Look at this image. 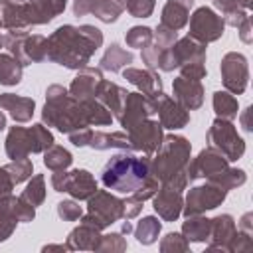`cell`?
Returning a JSON list of instances; mask_svg holds the SVG:
<instances>
[{
    "label": "cell",
    "mask_w": 253,
    "mask_h": 253,
    "mask_svg": "<svg viewBox=\"0 0 253 253\" xmlns=\"http://www.w3.org/2000/svg\"><path fill=\"white\" fill-rule=\"evenodd\" d=\"M103 45V32L91 24H63L47 38L45 57L61 67L79 71Z\"/></svg>",
    "instance_id": "cell-1"
},
{
    "label": "cell",
    "mask_w": 253,
    "mask_h": 253,
    "mask_svg": "<svg viewBox=\"0 0 253 253\" xmlns=\"http://www.w3.org/2000/svg\"><path fill=\"white\" fill-rule=\"evenodd\" d=\"M192 158V144L182 134H166L150 158V172L158 184L178 192L188 186V164Z\"/></svg>",
    "instance_id": "cell-2"
},
{
    "label": "cell",
    "mask_w": 253,
    "mask_h": 253,
    "mask_svg": "<svg viewBox=\"0 0 253 253\" xmlns=\"http://www.w3.org/2000/svg\"><path fill=\"white\" fill-rule=\"evenodd\" d=\"M150 176V154L136 158L128 150L115 154L101 170L103 186L119 194H134Z\"/></svg>",
    "instance_id": "cell-3"
},
{
    "label": "cell",
    "mask_w": 253,
    "mask_h": 253,
    "mask_svg": "<svg viewBox=\"0 0 253 253\" xmlns=\"http://www.w3.org/2000/svg\"><path fill=\"white\" fill-rule=\"evenodd\" d=\"M42 121L63 134L89 126L81 101L73 99L67 87L59 83H53L45 89V105L42 109Z\"/></svg>",
    "instance_id": "cell-4"
},
{
    "label": "cell",
    "mask_w": 253,
    "mask_h": 253,
    "mask_svg": "<svg viewBox=\"0 0 253 253\" xmlns=\"http://www.w3.org/2000/svg\"><path fill=\"white\" fill-rule=\"evenodd\" d=\"M125 202L117 198L115 194L107 190H97L89 200H87V213L81 215V223L93 225L99 231L107 229L109 225L125 219Z\"/></svg>",
    "instance_id": "cell-5"
},
{
    "label": "cell",
    "mask_w": 253,
    "mask_h": 253,
    "mask_svg": "<svg viewBox=\"0 0 253 253\" xmlns=\"http://www.w3.org/2000/svg\"><path fill=\"white\" fill-rule=\"evenodd\" d=\"M2 47H6L22 65H32L45 59L47 38L30 34L28 30H8L2 36Z\"/></svg>",
    "instance_id": "cell-6"
},
{
    "label": "cell",
    "mask_w": 253,
    "mask_h": 253,
    "mask_svg": "<svg viewBox=\"0 0 253 253\" xmlns=\"http://www.w3.org/2000/svg\"><path fill=\"white\" fill-rule=\"evenodd\" d=\"M188 63H206V43H202L190 36H184V38L176 40L174 45L162 53L156 69L170 73Z\"/></svg>",
    "instance_id": "cell-7"
},
{
    "label": "cell",
    "mask_w": 253,
    "mask_h": 253,
    "mask_svg": "<svg viewBox=\"0 0 253 253\" xmlns=\"http://www.w3.org/2000/svg\"><path fill=\"white\" fill-rule=\"evenodd\" d=\"M208 142L215 150H219L229 162H235L245 152V140L237 132L235 125L227 119H215L208 128Z\"/></svg>",
    "instance_id": "cell-8"
},
{
    "label": "cell",
    "mask_w": 253,
    "mask_h": 253,
    "mask_svg": "<svg viewBox=\"0 0 253 253\" xmlns=\"http://www.w3.org/2000/svg\"><path fill=\"white\" fill-rule=\"evenodd\" d=\"M51 188L55 192H67L73 200H89L99 188L93 174L85 168H75L71 172L57 170L51 174Z\"/></svg>",
    "instance_id": "cell-9"
},
{
    "label": "cell",
    "mask_w": 253,
    "mask_h": 253,
    "mask_svg": "<svg viewBox=\"0 0 253 253\" xmlns=\"http://www.w3.org/2000/svg\"><path fill=\"white\" fill-rule=\"evenodd\" d=\"M225 198H227V190L206 180V184H200V186H194L188 190V194L184 198L182 213H184V217L206 213V211L221 206L225 202Z\"/></svg>",
    "instance_id": "cell-10"
},
{
    "label": "cell",
    "mask_w": 253,
    "mask_h": 253,
    "mask_svg": "<svg viewBox=\"0 0 253 253\" xmlns=\"http://www.w3.org/2000/svg\"><path fill=\"white\" fill-rule=\"evenodd\" d=\"M36 217V208L24 202L20 196H2L0 198V243L6 241L18 223H28Z\"/></svg>",
    "instance_id": "cell-11"
},
{
    "label": "cell",
    "mask_w": 253,
    "mask_h": 253,
    "mask_svg": "<svg viewBox=\"0 0 253 253\" xmlns=\"http://www.w3.org/2000/svg\"><path fill=\"white\" fill-rule=\"evenodd\" d=\"M190 20V32L188 36L202 42V43H211V42H217L221 36H223V30H225V24H223V18L213 12L211 8L208 6H200L194 10V14L188 18Z\"/></svg>",
    "instance_id": "cell-12"
},
{
    "label": "cell",
    "mask_w": 253,
    "mask_h": 253,
    "mask_svg": "<svg viewBox=\"0 0 253 253\" xmlns=\"http://www.w3.org/2000/svg\"><path fill=\"white\" fill-rule=\"evenodd\" d=\"M221 83L225 87V91H229L231 95H241L247 89L249 83V63L247 57L239 51H229L221 57Z\"/></svg>",
    "instance_id": "cell-13"
},
{
    "label": "cell",
    "mask_w": 253,
    "mask_h": 253,
    "mask_svg": "<svg viewBox=\"0 0 253 253\" xmlns=\"http://www.w3.org/2000/svg\"><path fill=\"white\" fill-rule=\"evenodd\" d=\"M156 113V103L152 97L140 93V91H128L126 97H125V103H123V109H121V115L117 117L121 126L128 132L132 126H136L138 123L150 119L152 115Z\"/></svg>",
    "instance_id": "cell-14"
},
{
    "label": "cell",
    "mask_w": 253,
    "mask_h": 253,
    "mask_svg": "<svg viewBox=\"0 0 253 253\" xmlns=\"http://www.w3.org/2000/svg\"><path fill=\"white\" fill-rule=\"evenodd\" d=\"M162 125L158 121H152V119H146L142 123H138L136 126H132L128 130V140H130V146L132 150H138L142 154H154L164 138V132H162Z\"/></svg>",
    "instance_id": "cell-15"
},
{
    "label": "cell",
    "mask_w": 253,
    "mask_h": 253,
    "mask_svg": "<svg viewBox=\"0 0 253 253\" xmlns=\"http://www.w3.org/2000/svg\"><path fill=\"white\" fill-rule=\"evenodd\" d=\"M154 103H156L158 123L162 125V128L178 130V128H184L190 123V111L186 107H182L176 99L166 95L164 91L154 97Z\"/></svg>",
    "instance_id": "cell-16"
},
{
    "label": "cell",
    "mask_w": 253,
    "mask_h": 253,
    "mask_svg": "<svg viewBox=\"0 0 253 253\" xmlns=\"http://www.w3.org/2000/svg\"><path fill=\"white\" fill-rule=\"evenodd\" d=\"M229 166V160L219 152L215 150L213 146H208L204 150H200V154L190 160L188 164V180H196V178H210L221 170H225Z\"/></svg>",
    "instance_id": "cell-17"
},
{
    "label": "cell",
    "mask_w": 253,
    "mask_h": 253,
    "mask_svg": "<svg viewBox=\"0 0 253 253\" xmlns=\"http://www.w3.org/2000/svg\"><path fill=\"white\" fill-rule=\"evenodd\" d=\"M67 6V0H26L24 2V12L30 30L34 26H43L49 24L53 18L63 14Z\"/></svg>",
    "instance_id": "cell-18"
},
{
    "label": "cell",
    "mask_w": 253,
    "mask_h": 253,
    "mask_svg": "<svg viewBox=\"0 0 253 253\" xmlns=\"http://www.w3.org/2000/svg\"><path fill=\"white\" fill-rule=\"evenodd\" d=\"M182 206H184L182 192L174 188L160 184L156 194L152 196V208L162 221H176L182 215Z\"/></svg>",
    "instance_id": "cell-19"
},
{
    "label": "cell",
    "mask_w": 253,
    "mask_h": 253,
    "mask_svg": "<svg viewBox=\"0 0 253 253\" xmlns=\"http://www.w3.org/2000/svg\"><path fill=\"white\" fill-rule=\"evenodd\" d=\"M237 225L233 215L229 213H219L210 219V237H208V251H225L227 253V243L235 235Z\"/></svg>",
    "instance_id": "cell-20"
},
{
    "label": "cell",
    "mask_w": 253,
    "mask_h": 253,
    "mask_svg": "<svg viewBox=\"0 0 253 253\" xmlns=\"http://www.w3.org/2000/svg\"><path fill=\"white\" fill-rule=\"evenodd\" d=\"M172 91H174V99L186 107L188 111H196L204 105V85L200 81H194V79H186L182 75H178L174 81H172Z\"/></svg>",
    "instance_id": "cell-21"
},
{
    "label": "cell",
    "mask_w": 253,
    "mask_h": 253,
    "mask_svg": "<svg viewBox=\"0 0 253 253\" xmlns=\"http://www.w3.org/2000/svg\"><path fill=\"white\" fill-rule=\"evenodd\" d=\"M103 79V73L99 67H81L77 71V75L73 77L71 85L67 87L69 95L77 101H85V99H93L95 97V89L99 85V81Z\"/></svg>",
    "instance_id": "cell-22"
},
{
    "label": "cell",
    "mask_w": 253,
    "mask_h": 253,
    "mask_svg": "<svg viewBox=\"0 0 253 253\" xmlns=\"http://www.w3.org/2000/svg\"><path fill=\"white\" fill-rule=\"evenodd\" d=\"M123 77L134 85L140 93L148 95V97H156L162 93V79L154 69H136V67H125L123 69Z\"/></svg>",
    "instance_id": "cell-23"
},
{
    "label": "cell",
    "mask_w": 253,
    "mask_h": 253,
    "mask_svg": "<svg viewBox=\"0 0 253 253\" xmlns=\"http://www.w3.org/2000/svg\"><path fill=\"white\" fill-rule=\"evenodd\" d=\"M0 109L8 111L16 123H30L36 111V101L16 93H0Z\"/></svg>",
    "instance_id": "cell-24"
},
{
    "label": "cell",
    "mask_w": 253,
    "mask_h": 253,
    "mask_svg": "<svg viewBox=\"0 0 253 253\" xmlns=\"http://www.w3.org/2000/svg\"><path fill=\"white\" fill-rule=\"evenodd\" d=\"M194 6V0H166L160 16V24L178 32L188 24L190 8Z\"/></svg>",
    "instance_id": "cell-25"
},
{
    "label": "cell",
    "mask_w": 253,
    "mask_h": 253,
    "mask_svg": "<svg viewBox=\"0 0 253 253\" xmlns=\"http://www.w3.org/2000/svg\"><path fill=\"white\" fill-rule=\"evenodd\" d=\"M126 89L119 87L117 83L113 81H107V79H101L97 89H95V99L99 103H103L113 117H119L121 115V109H123V103H125V97H126Z\"/></svg>",
    "instance_id": "cell-26"
},
{
    "label": "cell",
    "mask_w": 253,
    "mask_h": 253,
    "mask_svg": "<svg viewBox=\"0 0 253 253\" xmlns=\"http://www.w3.org/2000/svg\"><path fill=\"white\" fill-rule=\"evenodd\" d=\"M101 239V231L93 225L87 223H79L77 227H73L67 235V249L69 251H95L97 243Z\"/></svg>",
    "instance_id": "cell-27"
},
{
    "label": "cell",
    "mask_w": 253,
    "mask_h": 253,
    "mask_svg": "<svg viewBox=\"0 0 253 253\" xmlns=\"http://www.w3.org/2000/svg\"><path fill=\"white\" fill-rule=\"evenodd\" d=\"M4 150L10 160L26 158L32 154V144H30V130L24 126H10L6 140H4Z\"/></svg>",
    "instance_id": "cell-28"
},
{
    "label": "cell",
    "mask_w": 253,
    "mask_h": 253,
    "mask_svg": "<svg viewBox=\"0 0 253 253\" xmlns=\"http://www.w3.org/2000/svg\"><path fill=\"white\" fill-rule=\"evenodd\" d=\"M0 24L6 30H28V20L24 12V2H12V0H0Z\"/></svg>",
    "instance_id": "cell-29"
},
{
    "label": "cell",
    "mask_w": 253,
    "mask_h": 253,
    "mask_svg": "<svg viewBox=\"0 0 253 253\" xmlns=\"http://www.w3.org/2000/svg\"><path fill=\"white\" fill-rule=\"evenodd\" d=\"M128 63H132V51L121 47L119 43H111L99 61V69L117 73V71H123Z\"/></svg>",
    "instance_id": "cell-30"
},
{
    "label": "cell",
    "mask_w": 253,
    "mask_h": 253,
    "mask_svg": "<svg viewBox=\"0 0 253 253\" xmlns=\"http://www.w3.org/2000/svg\"><path fill=\"white\" fill-rule=\"evenodd\" d=\"M95 150H109V148H119V150H132L128 134L125 132H101V130H93L89 144Z\"/></svg>",
    "instance_id": "cell-31"
},
{
    "label": "cell",
    "mask_w": 253,
    "mask_h": 253,
    "mask_svg": "<svg viewBox=\"0 0 253 253\" xmlns=\"http://www.w3.org/2000/svg\"><path fill=\"white\" fill-rule=\"evenodd\" d=\"M182 235L190 243H206L210 237V217H206L204 213L188 215L182 223Z\"/></svg>",
    "instance_id": "cell-32"
},
{
    "label": "cell",
    "mask_w": 253,
    "mask_h": 253,
    "mask_svg": "<svg viewBox=\"0 0 253 253\" xmlns=\"http://www.w3.org/2000/svg\"><path fill=\"white\" fill-rule=\"evenodd\" d=\"M125 6L126 0H93L91 14L105 24H113L125 12Z\"/></svg>",
    "instance_id": "cell-33"
},
{
    "label": "cell",
    "mask_w": 253,
    "mask_h": 253,
    "mask_svg": "<svg viewBox=\"0 0 253 253\" xmlns=\"http://www.w3.org/2000/svg\"><path fill=\"white\" fill-rule=\"evenodd\" d=\"M160 229H162V221L158 217L144 215L132 231H134V237L140 245H152V243H156V239L160 235Z\"/></svg>",
    "instance_id": "cell-34"
},
{
    "label": "cell",
    "mask_w": 253,
    "mask_h": 253,
    "mask_svg": "<svg viewBox=\"0 0 253 253\" xmlns=\"http://www.w3.org/2000/svg\"><path fill=\"white\" fill-rule=\"evenodd\" d=\"M24 65L12 53H0V85L12 87L22 81Z\"/></svg>",
    "instance_id": "cell-35"
},
{
    "label": "cell",
    "mask_w": 253,
    "mask_h": 253,
    "mask_svg": "<svg viewBox=\"0 0 253 253\" xmlns=\"http://www.w3.org/2000/svg\"><path fill=\"white\" fill-rule=\"evenodd\" d=\"M81 105H83V111H85V117H87V125L89 126H93V125L95 126H107V125L113 123L111 111L103 103H99L95 97L81 101Z\"/></svg>",
    "instance_id": "cell-36"
},
{
    "label": "cell",
    "mask_w": 253,
    "mask_h": 253,
    "mask_svg": "<svg viewBox=\"0 0 253 253\" xmlns=\"http://www.w3.org/2000/svg\"><path fill=\"white\" fill-rule=\"evenodd\" d=\"M71 164H73V156L67 148L59 144H51L47 150H43V166L49 168L51 172L67 170Z\"/></svg>",
    "instance_id": "cell-37"
},
{
    "label": "cell",
    "mask_w": 253,
    "mask_h": 253,
    "mask_svg": "<svg viewBox=\"0 0 253 253\" xmlns=\"http://www.w3.org/2000/svg\"><path fill=\"white\" fill-rule=\"evenodd\" d=\"M213 111L219 119L233 121L239 113V103L229 91H215L213 93Z\"/></svg>",
    "instance_id": "cell-38"
},
{
    "label": "cell",
    "mask_w": 253,
    "mask_h": 253,
    "mask_svg": "<svg viewBox=\"0 0 253 253\" xmlns=\"http://www.w3.org/2000/svg\"><path fill=\"white\" fill-rule=\"evenodd\" d=\"M206 180H210V182H213V184H217V186H221L223 190L229 192V190H235V188L243 186L247 182V174L241 168H229L227 166L225 170H221V172H217V174H213Z\"/></svg>",
    "instance_id": "cell-39"
},
{
    "label": "cell",
    "mask_w": 253,
    "mask_h": 253,
    "mask_svg": "<svg viewBox=\"0 0 253 253\" xmlns=\"http://www.w3.org/2000/svg\"><path fill=\"white\" fill-rule=\"evenodd\" d=\"M20 198H22L24 202H28L30 206H34V208L42 206V204L45 202V178H43L42 174L32 176V178L28 180L26 188L22 190Z\"/></svg>",
    "instance_id": "cell-40"
},
{
    "label": "cell",
    "mask_w": 253,
    "mask_h": 253,
    "mask_svg": "<svg viewBox=\"0 0 253 253\" xmlns=\"http://www.w3.org/2000/svg\"><path fill=\"white\" fill-rule=\"evenodd\" d=\"M30 144H32V154H43V150H47L55 140H53V134L47 126L43 125H32L30 128Z\"/></svg>",
    "instance_id": "cell-41"
},
{
    "label": "cell",
    "mask_w": 253,
    "mask_h": 253,
    "mask_svg": "<svg viewBox=\"0 0 253 253\" xmlns=\"http://www.w3.org/2000/svg\"><path fill=\"white\" fill-rule=\"evenodd\" d=\"M4 168H6V172L10 174V178H12L14 184H22V182L30 180V178H32V172H34V164H32V160H30L28 156H26V158L12 160V162L6 164Z\"/></svg>",
    "instance_id": "cell-42"
},
{
    "label": "cell",
    "mask_w": 253,
    "mask_h": 253,
    "mask_svg": "<svg viewBox=\"0 0 253 253\" xmlns=\"http://www.w3.org/2000/svg\"><path fill=\"white\" fill-rule=\"evenodd\" d=\"M126 249V239L123 237L121 231H113V233H105L101 235L95 253H121Z\"/></svg>",
    "instance_id": "cell-43"
},
{
    "label": "cell",
    "mask_w": 253,
    "mask_h": 253,
    "mask_svg": "<svg viewBox=\"0 0 253 253\" xmlns=\"http://www.w3.org/2000/svg\"><path fill=\"white\" fill-rule=\"evenodd\" d=\"M125 42H126L128 47L142 49L152 42V28H148V26H132L125 34Z\"/></svg>",
    "instance_id": "cell-44"
},
{
    "label": "cell",
    "mask_w": 253,
    "mask_h": 253,
    "mask_svg": "<svg viewBox=\"0 0 253 253\" xmlns=\"http://www.w3.org/2000/svg\"><path fill=\"white\" fill-rule=\"evenodd\" d=\"M160 251L162 253H186L190 251V241L182 233L170 231L160 239Z\"/></svg>",
    "instance_id": "cell-45"
},
{
    "label": "cell",
    "mask_w": 253,
    "mask_h": 253,
    "mask_svg": "<svg viewBox=\"0 0 253 253\" xmlns=\"http://www.w3.org/2000/svg\"><path fill=\"white\" fill-rule=\"evenodd\" d=\"M154 6H156V0H126L125 10L132 18H148L152 16Z\"/></svg>",
    "instance_id": "cell-46"
},
{
    "label": "cell",
    "mask_w": 253,
    "mask_h": 253,
    "mask_svg": "<svg viewBox=\"0 0 253 253\" xmlns=\"http://www.w3.org/2000/svg\"><path fill=\"white\" fill-rule=\"evenodd\" d=\"M57 215L63 221H77L83 215V210L75 200H63L57 204Z\"/></svg>",
    "instance_id": "cell-47"
},
{
    "label": "cell",
    "mask_w": 253,
    "mask_h": 253,
    "mask_svg": "<svg viewBox=\"0 0 253 253\" xmlns=\"http://www.w3.org/2000/svg\"><path fill=\"white\" fill-rule=\"evenodd\" d=\"M211 4L221 12V16H225V14L237 12V10L249 12L253 6V0H211Z\"/></svg>",
    "instance_id": "cell-48"
},
{
    "label": "cell",
    "mask_w": 253,
    "mask_h": 253,
    "mask_svg": "<svg viewBox=\"0 0 253 253\" xmlns=\"http://www.w3.org/2000/svg\"><path fill=\"white\" fill-rule=\"evenodd\" d=\"M247 249H251V233L237 229L235 235L231 237V241L227 243V253H241Z\"/></svg>",
    "instance_id": "cell-49"
},
{
    "label": "cell",
    "mask_w": 253,
    "mask_h": 253,
    "mask_svg": "<svg viewBox=\"0 0 253 253\" xmlns=\"http://www.w3.org/2000/svg\"><path fill=\"white\" fill-rule=\"evenodd\" d=\"M178 69H180V75H182V77L194 79V81H202V79L208 75L206 63H188V65H182V67H178Z\"/></svg>",
    "instance_id": "cell-50"
},
{
    "label": "cell",
    "mask_w": 253,
    "mask_h": 253,
    "mask_svg": "<svg viewBox=\"0 0 253 253\" xmlns=\"http://www.w3.org/2000/svg\"><path fill=\"white\" fill-rule=\"evenodd\" d=\"M125 202V211H123V215H125V219H132V217H136L140 211H142V200H138L136 196H132V194H128V198L126 200H123Z\"/></svg>",
    "instance_id": "cell-51"
},
{
    "label": "cell",
    "mask_w": 253,
    "mask_h": 253,
    "mask_svg": "<svg viewBox=\"0 0 253 253\" xmlns=\"http://www.w3.org/2000/svg\"><path fill=\"white\" fill-rule=\"evenodd\" d=\"M91 128L89 126H85V128H77V130H73V132H69L67 136H69V142L73 144V146H77V148H81V146H87L89 144V138H91Z\"/></svg>",
    "instance_id": "cell-52"
},
{
    "label": "cell",
    "mask_w": 253,
    "mask_h": 253,
    "mask_svg": "<svg viewBox=\"0 0 253 253\" xmlns=\"http://www.w3.org/2000/svg\"><path fill=\"white\" fill-rule=\"evenodd\" d=\"M14 186H16V184L12 182V178H10V174L6 172V168H4V166H0V198H2V196L12 194Z\"/></svg>",
    "instance_id": "cell-53"
},
{
    "label": "cell",
    "mask_w": 253,
    "mask_h": 253,
    "mask_svg": "<svg viewBox=\"0 0 253 253\" xmlns=\"http://www.w3.org/2000/svg\"><path fill=\"white\" fill-rule=\"evenodd\" d=\"M237 30H239V38H241V42L243 43H251L253 42V28H251V16H247L239 26H237Z\"/></svg>",
    "instance_id": "cell-54"
},
{
    "label": "cell",
    "mask_w": 253,
    "mask_h": 253,
    "mask_svg": "<svg viewBox=\"0 0 253 253\" xmlns=\"http://www.w3.org/2000/svg\"><path fill=\"white\" fill-rule=\"evenodd\" d=\"M93 0H73V16H87L91 14Z\"/></svg>",
    "instance_id": "cell-55"
},
{
    "label": "cell",
    "mask_w": 253,
    "mask_h": 253,
    "mask_svg": "<svg viewBox=\"0 0 253 253\" xmlns=\"http://www.w3.org/2000/svg\"><path fill=\"white\" fill-rule=\"evenodd\" d=\"M237 229H241V231H245V233H251V235H253V213H251V211L243 213V217H241V219H239V223H237Z\"/></svg>",
    "instance_id": "cell-56"
},
{
    "label": "cell",
    "mask_w": 253,
    "mask_h": 253,
    "mask_svg": "<svg viewBox=\"0 0 253 253\" xmlns=\"http://www.w3.org/2000/svg\"><path fill=\"white\" fill-rule=\"evenodd\" d=\"M251 111H253V107L249 105V107L243 111V115H241V125H243V130H247V132H251V123H249V115H251Z\"/></svg>",
    "instance_id": "cell-57"
},
{
    "label": "cell",
    "mask_w": 253,
    "mask_h": 253,
    "mask_svg": "<svg viewBox=\"0 0 253 253\" xmlns=\"http://www.w3.org/2000/svg\"><path fill=\"white\" fill-rule=\"evenodd\" d=\"M43 251H69L67 245H45Z\"/></svg>",
    "instance_id": "cell-58"
},
{
    "label": "cell",
    "mask_w": 253,
    "mask_h": 253,
    "mask_svg": "<svg viewBox=\"0 0 253 253\" xmlns=\"http://www.w3.org/2000/svg\"><path fill=\"white\" fill-rule=\"evenodd\" d=\"M132 229H134V227L130 225V221H128V219H126V221H123V227H121V233H123V235H126V233H130Z\"/></svg>",
    "instance_id": "cell-59"
},
{
    "label": "cell",
    "mask_w": 253,
    "mask_h": 253,
    "mask_svg": "<svg viewBox=\"0 0 253 253\" xmlns=\"http://www.w3.org/2000/svg\"><path fill=\"white\" fill-rule=\"evenodd\" d=\"M4 128H6V115L0 111V132H2Z\"/></svg>",
    "instance_id": "cell-60"
},
{
    "label": "cell",
    "mask_w": 253,
    "mask_h": 253,
    "mask_svg": "<svg viewBox=\"0 0 253 253\" xmlns=\"http://www.w3.org/2000/svg\"><path fill=\"white\" fill-rule=\"evenodd\" d=\"M0 28H2V24H0Z\"/></svg>",
    "instance_id": "cell-61"
}]
</instances>
